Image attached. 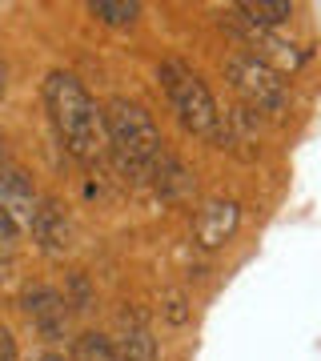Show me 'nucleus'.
Here are the masks:
<instances>
[{
	"label": "nucleus",
	"mask_w": 321,
	"mask_h": 361,
	"mask_svg": "<svg viewBox=\"0 0 321 361\" xmlns=\"http://www.w3.org/2000/svg\"><path fill=\"white\" fill-rule=\"evenodd\" d=\"M44 104L52 113V125L61 133L68 157H77L80 165L97 169L109 157V125H104V113L97 109L85 85H80L73 73H49L44 80Z\"/></svg>",
	"instance_id": "f257e3e1"
},
{
	"label": "nucleus",
	"mask_w": 321,
	"mask_h": 361,
	"mask_svg": "<svg viewBox=\"0 0 321 361\" xmlns=\"http://www.w3.org/2000/svg\"><path fill=\"white\" fill-rule=\"evenodd\" d=\"M225 77H229L233 92L245 101L249 113H261V116H285L289 113V85L277 68L265 61V56H257V52H233L229 61H225Z\"/></svg>",
	"instance_id": "20e7f679"
},
{
	"label": "nucleus",
	"mask_w": 321,
	"mask_h": 361,
	"mask_svg": "<svg viewBox=\"0 0 321 361\" xmlns=\"http://www.w3.org/2000/svg\"><path fill=\"white\" fill-rule=\"evenodd\" d=\"M89 13L104 25H133L137 16H141V4L137 0H92Z\"/></svg>",
	"instance_id": "9b49d317"
},
{
	"label": "nucleus",
	"mask_w": 321,
	"mask_h": 361,
	"mask_svg": "<svg viewBox=\"0 0 321 361\" xmlns=\"http://www.w3.org/2000/svg\"><path fill=\"white\" fill-rule=\"evenodd\" d=\"M241 225V205L229 201V197H213L205 205L197 209V217H193V237H197V245L201 249H221L225 241H233V233Z\"/></svg>",
	"instance_id": "423d86ee"
},
{
	"label": "nucleus",
	"mask_w": 321,
	"mask_h": 361,
	"mask_svg": "<svg viewBox=\"0 0 321 361\" xmlns=\"http://www.w3.org/2000/svg\"><path fill=\"white\" fill-rule=\"evenodd\" d=\"M77 361H121L113 337L104 334H80L77 337Z\"/></svg>",
	"instance_id": "f8f14e48"
},
{
	"label": "nucleus",
	"mask_w": 321,
	"mask_h": 361,
	"mask_svg": "<svg viewBox=\"0 0 321 361\" xmlns=\"http://www.w3.org/2000/svg\"><path fill=\"white\" fill-rule=\"evenodd\" d=\"M0 361H16V341L4 325H0Z\"/></svg>",
	"instance_id": "dca6fc26"
},
{
	"label": "nucleus",
	"mask_w": 321,
	"mask_h": 361,
	"mask_svg": "<svg viewBox=\"0 0 321 361\" xmlns=\"http://www.w3.org/2000/svg\"><path fill=\"white\" fill-rule=\"evenodd\" d=\"M121 361H157V337L145 329L141 313H121V334L113 337Z\"/></svg>",
	"instance_id": "1a4fd4ad"
},
{
	"label": "nucleus",
	"mask_w": 321,
	"mask_h": 361,
	"mask_svg": "<svg viewBox=\"0 0 321 361\" xmlns=\"http://www.w3.org/2000/svg\"><path fill=\"white\" fill-rule=\"evenodd\" d=\"M0 165H4V141H0Z\"/></svg>",
	"instance_id": "6ab92c4d"
},
{
	"label": "nucleus",
	"mask_w": 321,
	"mask_h": 361,
	"mask_svg": "<svg viewBox=\"0 0 321 361\" xmlns=\"http://www.w3.org/2000/svg\"><path fill=\"white\" fill-rule=\"evenodd\" d=\"M0 97H4V65H0Z\"/></svg>",
	"instance_id": "a211bd4d"
},
{
	"label": "nucleus",
	"mask_w": 321,
	"mask_h": 361,
	"mask_svg": "<svg viewBox=\"0 0 321 361\" xmlns=\"http://www.w3.org/2000/svg\"><path fill=\"white\" fill-rule=\"evenodd\" d=\"M13 249H16V233L8 221L0 217V257H13Z\"/></svg>",
	"instance_id": "2eb2a0df"
},
{
	"label": "nucleus",
	"mask_w": 321,
	"mask_h": 361,
	"mask_svg": "<svg viewBox=\"0 0 321 361\" xmlns=\"http://www.w3.org/2000/svg\"><path fill=\"white\" fill-rule=\"evenodd\" d=\"M68 301H64L56 289H28L25 293V310L28 317L37 322V329L49 341H56V337H64V325H68V310H64Z\"/></svg>",
	"instance_id": "6e6552de"
},
{
	"label": "nucleus",
	"mask_w": 321,
	"mask_h": 361,
	"mask_svg": "<svg viewBox=\"0 0 321 361\" xmlns=\"http://www.w3.org/2000/svg\"><path fill=\"white\" fill-rule=\"evenodd\" d=\"M68 289H73V293L64 297V301H68V305H73L77 313H85V310L92 305V289H89V281H85V273H73V281H68Z\"/></svg>",
	"instance_id": "4468645a"
},
{
	"label": "nucleus",
	"mask_w": 321,
	"mask_h": 361,
	"mask_svg": "<svg viewBox=\"0 0 321 361\" xmlns=\"http://www.w3.org/2000/svg\"><path fill=\"white\" fill-rule=\"evenodd\" d=\"M32 241L49 257H64L73 249V221L64 217V209L56 201H40V213L32 221Z\"/></svg>",
	"instance_id": "0eeeda50"
},
{
	"label": "nucleus",
	"mask_w": 321,
	"mask_h": 361,
	"mask_svg": "<svg viewBox=\"0 0 321 361\" xmlns=\"http://www.w3.org/2000/svg\"><path fill=\"white\" fill-rule=\"evenodd\" d=\"M165 322L169 325H185L189 322V301H185L181 289H169L165 293Z\"/></svg>",
	"instance_id": "ddd939ff"
},
{
	"label": "nucleus",
	"mask_w": 321,
	"mask_h": 361,
	"mask_svg": "<svg viewBox=\"0 0 321 361\" xmlns=\"http://www.w3.org/2000/svg\"><path fill=\"white\" fill-rule=\"evenodd\" d=\"M157 77L165 85L169 101H173V109H177L185 129L197 133V137H205V141H225V116L217 113V101L205 89V80L197 77L185 61H161Z\"/></svg>",
	"instance_id": "7ed1b4c3"
},
{
	"label": "nucleus",
	"mask_w": 321,
	"mask_h": 361,
	"mask_svg": "<svg viewBox=\"0 0 321 361\" xmlns=\"http://www.w3.org/2000/svg\"><path fill=\"white\" fill-rule=\"evenodd\" d=\"M104 125H109V153L116 157V165L125 169L128 177L149 180L161 173V165L169 161L161 129L153 125V116L145 113L141 104L116 97L104 109Z\"/></svg>",
	"instance_id": "f03ea898"
},
{
	"label": "nucleus",
	"mask_w": 321,
	"mask_h": 361,
	"mask_svg": "<svg viewBox=\"0 0 321 361\" xmlns=\"http://www.w3.org/2000/svg\"><path fill=\"white\" fill-rule=\"evenodd\" d=\"M37 213H40V197L28 185V177L13 165H0V217L13 225V233H32Z\"/></svg>",
	"instance_id": "39448f33"
},
{
	"label": "nucleus",
	"mask_w": 321,
	"mask_h": 361,
	"mask_svg": "<svg viewBox=\"0 0 321 361\" xmlns=\"http://www.w3.org/2000/svg\"><path fill=\"white\" fill-rule=\"evenodd\" d=\"M37 361H68L64 353H44V357H37Z\"/></svg>",
	"instance_id": "f3484780"
},
{
	"label": "nucleus",
	"mask_w": 321,
	"mask_h": 361,
	"mask_svg": "<svg viewBox=\"0 0 321 361\" xmlns=\"http://www.w3.org/2000/svg\"><path fill=\"white\" fill-rule=\"evenodd\" d=\"M237 16H245L257 28H273V25H281V20L293 16V4L289 0H241L237 4Z\"/></svg>",
	"instance_id": "9d476101"
}]
</instances>
